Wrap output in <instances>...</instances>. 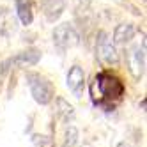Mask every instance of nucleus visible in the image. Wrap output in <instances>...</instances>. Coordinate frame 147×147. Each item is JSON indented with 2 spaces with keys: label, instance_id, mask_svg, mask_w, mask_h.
Segmentation results:
<instances>
[{
  "label": "nucleus",
  "instance_id": "nucleus-1",
  "mask_svg": "<svg viewBox=\"0 0 147 147\" xmlns=\"http://www.w3.org/2000/svg\"><path fill=\"white\" fill-rule=\"evenodd\" d=\"M124 92H126V87L121 82V78L107 71L98 73L90 85V96H92L94 105L105 108L107 112L113 110L115 105L122 101Z\"/></svg>",
  "mask_w": 147,
  "mask_h": 147
},
{
  "label": "nucleus",
  "instance_id": "nucleus-2",
  "mask_svg": "<svg viewBox=\"0 0 147 147\" xmlns=\"http://www.w3.org/2000/svg\"><path fill=\"white\" fill-rule=\"evenodd\" d=\"M27 83H28V89L30 94L36 103L39 105H50L55 98V89L51 85V82L45 76L37 75V73H28L27 75Z\"/></svg>",
  "mask_w": 147,
  "mask_h": 147
},
{
  "label": "nucleus",
  "instance_id": "nucleus-3",
  "mask_svg": "<svg viewBox=\"0 0 147 147\" xmlns=\"http://www.w3.org/2000/svg\"><path fill=\"white\" fill-rule=\"evenodd\" d=\"M96 55L98 59L107 66H117L119 64V51H117V45L113 43V39L108 32H98L96 37Z\"/></svg>",
  "mask_w": 147,
  "mask_h": 147
},
{
  "label": "nucleus",
  "instance_id": "nucleus-4",
  "mask_svg": "<svg viewBox=\"0 0 147 147\" xmlns=\"http://www.w3.org/2000/svg\"><path fill=\"white\" fill-rule=\"evenodd\" d=\"M126 64H128V69H129L135 82H140L144 78V73H145V41H142V46L135 45L126 51Z\"/></svg>",
  "mask_w": 147,
  "mask_h": 147
},
{
  "label": "nucleus",
  "instance_id": "nucleus-5",
  "mask_svg": "<svg viewBox=\"0 0 147 147\" xmlns=\"http://www.w3.org/2000/svg\"><path fill=\"white\" fill-rule=\"evenodd\" d=\"M78 43V34L71 23H62L53 30V45L59 53H66L69 48Z\"/></svg>",
  "mask_w": 147,
  "mask_h": 147
},
{
  "label": "nucleus",
  "instance_id": "nucleus-6",
  "mask_svg": "<svg viewBox=\"0 0 147 147\" xmlns=\"http://www.w3.org/2000/svg\"><path fill=\"white\" fill-rule=\"evenodd\" d=\"M66 85L76 98H80L85 89V71L80 66H71L66 76Z\"/></svg>",
  "mask_w": 147,
  "mask_h": 147
},
{
  "label": "nucleus",
  "instance_id": "nucleus-7",
  "mask_svg": "<svg viewBox=\"0 0 147 147\" xmlns=\"http://www.w3.org/2000/svg\"><path fill=\"white\" fill-rule=\"evenodd\" d=\"M39 60H41V51L36 48H30L11 57L7 62H4V66H36Z\"/></svg>",
  "mask_w": 147,
  "mask_h": 147
},
{
  "label": "nucleus",
  "instance_id": "nucleus-8",
  "mask_svg": "<svg viewBox=\"0 0 147 147\" xmlns=\"http://www.w3.org/2000/svg\"><path fill=\"white\" fill-rule=\"evenodd\" d=\"M66 7V0H41V9L48 22H57Z\"/></svg>",
  "mask_w": 147,
  "mask_h": 147
},
{
  "label": "nucleus",
  "instance_id": "nucleus-9",
  "mask_svg": "<svg viewBox=\"0 0 147 147\" xmlns=\"http://www.w3.org/2000/svg\"><path fill=\"white\" fill-rule=\"evenodd\" d=\"M55 113L59 115V119L64 122V124L73 122V121H75V117H76L75 107H73L69 101H66L64 98H60V96L55 99Z\"/></svg>",
  "mask_w": 147,
  "mask_h": 147
},
{
  "label": "nucleus",
  "instance_id": "nucleus-10",
  "mask_svg": "<svg viewBox=\"0 0 147 147\" xmlns=\"http://www.w3.org/2000/svg\"><path fill=\"white\" fill-rule=\"evenodd\" d=\"M135 32H136V28L133 23H121V25L115 27L112 39H113L115 45H126L135 37Z\"/></svg>",
  "mask_w": 147,
  "mask_h": 147
},
{
  "label": "nucleus",
  "instance_id": "nucleus-11",
  "mask_svg": "<svg viewBox=\"0 0 147 147\" xmlns=\"http://www.w3.org/2000/svg\"><path fill=\"white\" fill-rule=\"evenodd\" d=\"M16 32V18L9 9H2L0 11V34L4 37H9Z\"/></svg>",
  "mask_w": 147,
  "mask_h": 147
},
{
  "label": "nucleus",
  "instance_id": "nucleus-12",
  "mask_svg": "<svg viewBox=\"0 0 147 147\" xmlns=\"http://www.w3.org/2000/svg\"><path fill=\"white\" fill-rule=\"evenodd\" d=\"M16 16L23 25H30L34 20L32 0H16Z\"/></svg>",
  "mask_w": 147,
  "mask_h": 147
},
{
  "label": "nucleus",
  "instance_id": "nucleus-13",
  "mask_svg": "<svg viewBox=\"0 0 147 147\" xmlns=\"http://www.w3.org/2000/svg\"><path fill=\"white\" fill-rule=\"evenodd\" d=\"M78 138L80 133L75 126H67L66 133H64V142H62V147H78Z\"/></svg>",
  "mask_w": 147,
  "mask_h": 147
},
{
  "label": "nucleus",
  "instance_id": "nucleus-14",
  "mask_svg": "<svg viewBox=\"0 0 147 147\" xmlns=\"http://www.w3.org/2000/svg\"><path fill=\"white\" fill-rule=\"evenodd\" d=\"M32 144L34 147H55V140L50 135H39V133L32 135Z\"/></svg>",
  "mask_w": 147,
  "mask_h": 147
},
{
  "label": "nucleus",
  "instance_id": "nucleus-15",
  "mask_svg": "<svg viewBox=\"0 0 147 147\" xmlns=\"http://www.w3.org/2000/svg\"><path fill=\"white\" fill-rule=\"evenodd\" d=\"M92 4V0H78V7H80V11H85V9Z\"/></svg>",
  "mask_w": 147,
  "mask_h": 147
},
{
  "label": "nucleus",
  "instance_id": "nucleus-16",
  "mask_svg": "<svg viewBox=\"0 0 147 147\" xmlns=\"http://www.w3.org/2000/svg\"><path fill=\"white\" fill-rule=\"evenodd\" d=\"M117 147H133V145H131L129 142H126V140H122V142H119V144H117Z\"/></svg>",
  "mask_w": 147,
  "mask_h": 147
},
{
  "label": "nucleus",
  "instance_id": "nucleus-17",
  "mask_svg": "<svg viewBox=\"0 0 147 147\" xmlns=\"http://www.w3.org/2000/svg\"><path fill=\"white\" fill-rule=\"evenodd\" d=\"M82 147H92V145H89V144H83V145H82Z\"/></svg>",
  "mask_w": 147,
  "mask_h": 147
}]
</instances>
